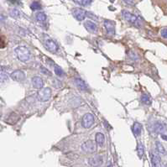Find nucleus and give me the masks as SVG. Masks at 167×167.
Here are the masks:
<instances>
[{
  "label": "nucleus",
  "instance_id": "nucleus-1",
  "mask_svg": "<svg viewBox=\"0 0 167 167\" xmlns=\"http://www.w3.org/2000/svg\"><path fill=\"white\" fill-rule=\"evenodd\" d=\"M15 53L18 59L22 62H27L30 59V51L26 46H18L15 49Z\"/></svg>",
  "mask_w": 167,
  "mask_h": 167
},
{
  "label": "nucleus",
  "instance_id": "nucleus-2",
  "mask_svg": "<svg viewBox=\"0 0 167 167\" xmlns=\"http://www.w3.org/2000/svg\"><path fill=\"white\" fill-rule=\"evenodd\" d=\"M122 15L124 18V20H126L128 22H129L130 24L134 25L135 27H140V20H139V18L134 15L133 13H131L130 12H128L127 10H123L122 11Z\"/></svg>",
  "mask_w": 167,
  "mask_h": 167
},
{
  "label": "nucleus",
  "instance_id": "nucleus-3",
  "mask_svg": "<svg viewBox=\"0 0 167 167\" xmlns=\"http://www.w3.org/2000/svg\"><path fill=\"white\" fill-rule=\"evenodd\" d=\"M51 97V89L50 87H43L37 93V98L40 102H46Z\"/></svg>",
  "mask_w": 167,
  "mask_h": 167
},
{
  "label": "nucleus",
  "instance_id": "nucleus-4",
  "mask_svg": "<svg viewBox=\"0 0 167 167\" xmlns=\"http://www.w3.org/2000/svg\"><path fill=\"white\" fill-rule=\"evenodd\" d=\"M81 149L87 153H95L97 151V143L93 140H87L81 145Z\"/></svg>",
  "mask_w": 167,
  "mask_h": 167
},
{
  "label": "nucleus",
  "instance_id": "nucleus-5",
  "mask_svg": "<svg viewBox=\"0 0 167 167\" xmlns=\"http://www.w3.org/2000/svg\"><path fill=\"white\" fill-rule=\"evenodd\" d=\"M44 45L45 46L47 49V51H49L51 53H55L57 52L58 49H59V46L53 40H51V38L49 37H46L44 39Z\"/></svg>",
  "mask_w": 167,
  "mask_h": 167
},
{
  "label": "nucleus",
  "instance_id": "nucleus-6",
  "mask_svg": "<svg viewBox=\"0 0 167 167\" xmlns=\"http://www.w3.org/2000/svg\"><path fill=\"white\" fill-rule=\"evenodd\" d=\"M94 123V117L92 114H86L81 119V124L82 127L85 128H89L92 127V125Z\"/></svg>",
  "mask_w": 167,
  "mask_h": 167
},
{
  "label": "nucleus",
  "instance_id": "nucleus-7",
  "mask_svg": "<svg viewBox=\"0 0 167 167\" xmlns=\"http://www.w3.org/2000/svg\"><path fill=\"white\" fill-rule=\"evenodd\" d=\"M88 163H89L90 166H92L93 167H99L103 163V157L100 154H97L95 156L89 158Z\"/></svg>",
  "mask_w": 167,
  "mask_h": 167
},
{
  "label": "nucleus",
  "instance_id": "nucleus-8",
  "mask_svg": "<svg viewBox=\"0 0 167 167\" xmlns=\"http://www.w3.org/2000/svg\"><path fill=\"white\" fill-rule=\"evenodd\" d=\"M72 12L74 17L79 21L85 20V18L87 16V12L81 8H74Z\"/></svg>",
  "mask_w": 167,
  "mask_h": 167
},
{
  "label": "nucleus",
  "instance_id": "nucleus-9",
  "mask_svg": "<svg viewBox=\"0 0 167 167\" xmlns=\"http://www.w3.org/2000/svg\"><path fill=\"white\" fill-rule=\"evenodd\" d=\"M11 78L16 81H22L25 79V73L23 71L20 70H16L10 75Z\"/></svg>",
  "mask_w": 167,
  "mask_h": 167
},
{
  "label": "nucleus",
  "instance_id": "nucleus-10",
  "mask_svg": "<svg viewBox=\"0 0 167 167\" xmlns=\"http://www.w3.org/2000/svg\"><path fill=\"white\" fill-rule=\"evenodd\" d=\"M149 157L152 167H161V162L160 156L157 154H154V152H149Z\"/></svg>",
  "mask_w": 167,
  "mask_h": 167
},
{
  "label": "nucleus",
  "instance_id": "nucleus-11",
  "mask_svg": "<svg viewBox=\"0 0 167 167\" xmlns=\"http://www.w3.org/2000/svg\"><path fill=\"white\" fill-rule=\"evenodd\" d=\"M104 26L106 28L107 34H108L109 35H112V36H113V35L115 34V27H114V24L112 21L107 20H105V21H104Z\"/></svg>",
  "mask_w": 167,
  "mask_h": 167
},
{
  "label": "nucleus",
  "instance_id": "nucleus-12",
  "mask_svg": "<svg viewBox=\"0 0 167 167\" xmlns=\"http://www.w3.org/2000/svg\"><path fill=\"white\" fill-rule=\"evenodd\" d=\"M32 85H33V87L34 88H37V89L43 88V86H44L43 79L40 76H34L32 78Z\"/></svg>",
  "mask_w": 167,
  "mask_h": 167
},
{
  "label": "nucleus",
  "instance_id": "nucleus-13",
  "mask_svg": "<svg viewBox=\"0 0 167 167\" xmlns=\"http://www.w3.org/2000/svg\"><path fill=\"white\" fill-rule=\"evenodd\" d=\"M154 130L158 134H165V132L166 130V127L165 126V124H163L161 122H157L154 124Z\"/></svg>",
  "mask_w": 167,
  "mask_h": 167
},
{
  "label": "nucleus",
  "instance_id": "nucleus-14",
  "mask_svg": "<svg viewBox=\"0 0 167 167\" xmlns=\"http://www.w3.org/2000/svg\"><path fill=\"white\" fill-rule=\"evenodd\" d=\"M74 82H75V85L76 86V87L78 89H80L81 91H86L87 90V86L86 84V82L82 79H80V78H76L74 80Z\"/></svg>",
  "mask_w": 167,
  "mask_h": 167
},
{
  "label": "nucleus",
  "instance_id": "nucleus-15",
  "mask_svg": "<svg viewBox=\"0 0 167 167\" xmlns=\"http://www.w3.org/2000/svg\"><path fill=\"white\" fill-rule=\"evenodd\" d=\"M84 26H85V28L87 29L88 31L93 32V33H94V32L97 30V25H96V24L93 23V21H91V20L86 21V22L84 23Z\"/></svg>",
  "mask_w": 167,
  "mask_h": 167
},
{
  "label": "nucleus",
  "instance_id": "nucleus-16",
  "mask_svg": "<svg viewBox=\"0 0 167 167\" xmlns=\"http://www.w3.org/2000/svg\"><path fill=\"white\" fill-rule=\"evenodd\" d=\"M95 140L96 143L99 145V146H102L104 145V142H105V136L104 134H102V133H98L95 136Z\"/></svg>",
  "mask_w": 167,
  "mask_h": 167
},
{
  "label": "nucleus",
  "instance_id": "nucleus-17",
  "mask_svg": "<svg viewBox=\"0 0 167 167\" xmlns=\"http://www.w3.org/2000/svg\"><path fill=\"white\" fill-rule=\"evenodd\" d=\"M133 132L136 136H140L142 132V125L140 123L135 122L133 125Z\"/></svg>",
  "mask_w": 167,
  "mask_h": 167
},
{
  "label": "nucleus",
  "instance_id": "nucleus-18",
  "mask_svg": "<svg viewBox=\"0 0 167 167\" xmlns=\"http://www.w3.org/2000/svg\"><path fill=\"white\" fill-rule=\"evenodd\" d=\"M140 100L141 102H142L144 104H145V105H150L151 102H152L151 98H150L149 95H147V94H143V95L141 96Z\"/></svg>",
  "mask_w": 167,
  "mask_h": 167
},
{
  "label": "nucleus",
  "instance_id": "nucleus-19",
  "mask_svg": "<svg viewBox=\"0 0 167 167\" xmlns=\"http://www.w3.org/2000/svg\"><path fill=\"white\" fill-rule=\"evenodd\" d=\"M41 8H42V5L39 1H34L30 4V8L34 11L40 10V9H41Z\"/></svg>",
  "mask_w": 167,
  "mask_h": 167
},
{
  "label": "nucleus",
  "instance_id": "nucleus-20",
  "mask_svg": "<svg viewBox=\"0 0 167 167\" xmlns=\"http://www.w3.org/2000/svg\"><path fill=\"white\" fill-rule=\"evenodd\" d=\"M155 146H156V149H157V151H158L160 154H166V149H165V148H164L163 145L161 144V142L156 141V142H155Z\"/></svg>",
  "mask_w": 167,
  "mask_h": 167
},
{
  "label": "nucleus",
  "instance_id": "nucleus-21",
  "mask_svg": "<svg viewBox=\"0 0 167 167\" xmlns=\"http://www.w3.org/2000/svg\"><path fill=\"white\" fill-rule=\"evenodd\" d=\"M36 20L39 22H45L46 20V15L43 12H39L36 13Z\"/></svg>",
  "mask_w": 167,
  "mask_h": 167
},
{
  "label": "nucleus",
  "instance_id": "nucleus-22",
  "mask_svg": "<svg viewBox=\"0 0 167 167\" xmlns=\"http://www.w3.org/2000/svg\"><path fill=\"white\" fill-rule=\"evenodd\" d=\"M137 152H138V154L140 157H142L144 154H145V147L143 145V144L141 143H139L138 145H137Z\"/></svg>",
  "mask_w": 167,
  "mask_h": 167
},
{
  "label": "nucleus",
  "instance_id": "nucleus-23",
  "mask_svg": "<svg viewBox=\"0 0 167 167\" xmlns=\"http://www.w3.org/2000/svg\"><path fill=\"white\" fill-rule=\"evenodd\" d=\"M8 80V74H7L4 71L0 70V81H1V82H4V81H6Z\"/></svg>",
  "mask_w": 167,
  "mask_h": 167
},
{
  "label": "nucleus",
  "instance_id": "nucleus-24",
  "mask_svg": "<svg viewBox=\"0 0 167 167\" xmlns=\"http://www.w3.org/2000/svg\"><path fill=\"white\" fill-rule=\"evenodd\" d=\"M54 71H55V73L56 74L57 76H64L65 73H64V71L60 68V67L59 66H57V65H55V67H54Z\"/></svg>",
  "mask_w": 167,
  "mask_h": 167
},
{
  "label": "nucleus",
  "instance_id": "nucleus-25",
  "mask_svg": "<svg viewBox=\"0 0 167 167\" xmlns=\"http://www.w3.org/2000/svg\"><path fill=\"white\" fill-rule=\"evenodd\" d=\"M10 16L11 17H13V18H19L20 16V12L17 9V8H12L11 10H10Z\"/></svg>",
  "mask_w": 167,
  "mask_h": 167
},
{
  "label": "nucleus",
  "instance_id": "nucleus-26",
  "mask_svg": "<svg viewBox=\"0 0 167 167\" xmlns=\"http://www.w3.org/2000/svg\"><path fill=\"white\" fill-rule=\"evenodd\" d=\"M75 3H76V4H80L81 6L87 7L91 4L92 1H86V0H83V1H75Z\"/></svg>",
  "mask_w": 167,
  "mask_h": 167
},
{
  "label": "nucleus",
  "instance_id": "nucleus-27",
  "mask_svg": "<svg viewBox=\"0 0 167 167\" xmlns=\"http://www.w3.org/2000/svg\"><path fill=\"white\" fill-rule=\"evenodd\" d=\"M40 72L44 74V75H46V76H51V72L48 69H46V67H40Z\"/></svg>",
  "mask_w": 167,
  "mask_h": 167
},
{
  "label": "nucleus",
  "instance_id": "nucleus-28",
  "mask_svg": "<svg viewBox=\"0 0 167 167\" xmlns=\"http://www.w3.org/2000/svg\"><path fill=\"white\" fill-rule=\"evenodd\" d=\"M161 36L164 38V39H167V29H161Z\"/></svg>",
  "mask_w": 167,
  "mask_h": 167
},
{
  "label": "nucleus",
  "instance_id": "nucleus-29",
  "mask_svg": "<svg viewBox=\"0 0 167 167\" xmlns=\"http://www.w3.org/2000/svg\"><path fill=\"white\" fill-rule=\"evenodd\" d=\"M3 47H4V41L0 36V48H3Z\"/></svg>",
  "mask_w": 167,
  "mask_h": 167
},
{
  "label": "nucleus",
  "instance_id": "nucleus-30",
  "mask_svg": "<svg viewBox=\"0 0 167 167\" xmlns=\"http://www.w3.org/2000/svg\"><path fill=\"white\" fill-rule=\"evenodd\" d=\"M161 138L164 140H166L167 141V134H161Z\"/></svg>",
  "mask_w": 167,
  "mask_h": 167
},
{
  "label": "nucleus",
  "instance_id": "nucleus-31",
  "mask_svg": "<svg viewBox=\"0 0 167 167\" xmlns=\"http://www.w3.org/2000/svg\"><path fill=\"white\" fill-rule=\"evenodd\" d=\"M126 4H135V2H134V1H124Z\"/></svg>",
  "mask_w": 167,
  "mask_h": 167
},
{
  "label": "nucleus",
  "instance_id": "nucleus-32",
  "mask_svg": "<svg viewBox=\"0 0 167 167\" xmlns=\"http://www.w3.org/2000/svg\"><path fill=\"white\" fill-rule=\"evenodd\" d=\"M5 20V17H4L3 14L0 13V20Z\"/></svg>",
  "mask_w": 167,
  "mask_h": 167
},
{
  "label": "nucleus",
  "instance_id": "nucleus-33",
  "mask_svg": "<svg viewBox=\"0 0 167 167\" xmlns=\"http://www.w3.org/2000/svg\"><path fill=\"white\" fill-rule=\"evenodd\" d=\"M107 167H113V166H112V164H111V162H109V163L107 164Z\"/></svg>",
  "mask_w": 167,
  "mask_h": 167
},
{
  "label": "nucleus",
  "instance_id": "nucleus-34",
  "mask_svg": "<svg viewBox=\"0 0 167 167\" xmlns=\"http://www.w3.org/2000/svg\"><path fill=\"white\" fill-rule=\"evenodd\" d=\"M164 167H167V164H165V165H164Z\"/></svg>",
  "mask_w": 167,
  "mask_h": 167
}]
</instances>
